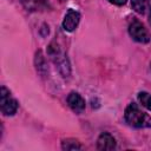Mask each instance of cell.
<instances>
[{"label":"cell","mask_w":151,"mask_h":151,"mask_svg":"<svg viewBox=\"0 0 151 151\" xmlns=\"http://www.w3.org/2000/svg\"><path fill=\"white\" fill-rule=\"evenodd\" d=\"M125 120L133 127H151V117L143 112L137 104H130L125 109Z\"/></svg>","instance_id":"6da1fadb"},{"label":"cell","mask_w":151,"mask_h":151,"mask_svg":"<svg viewBox=\"0 0 151 151\" xmlns=\"http://www.w3.org/2000/svg\"><path fill=\"white\" fill-rule=\"evenodd\" d=\"M0 97H1V100H0L1 112L5 116H13L18 110V101L14 98H12L9 91L5 86H1Z\"/></svg>","instance_id":"7a4b0ae2"},{"label":"cell","mask_w":151,"mask_h":151,"mask_svg":"<svg viewBox=\"0 0 151 151\" xmlns=\"http://www.w3.org/2000/svg\"><path fill=\"white\" fill-rule=\"evenodd\" d=\"M129 33H130V35L132 37V39L136 40V41H138V42L146 44V42H149V40H150V35H149L146 28H145L144 25H143L140 21H138L137 19H134V20L130 24V26H129Z\"/></svg>","instance_id":"3957f363"},{"label":"cell","mask_w":151,"mask_h":151,"mask_svg":"<svg viewBox=\"0 0 151 151\" xmlns=\"http://www.w3.org/2000/svg\"><path fill=\"white\" fill-rule=\"evenodd\" d=\"M79 21H80V14L74 9H68V12L66 13V15L63 20V27H64V29L72 32L77 28Z\"/></svg>","instance_id":"277c9868"},{"label":"cell","mask_w":151,"mask_h":151,"mask_svg":"<svg viewBox=\"0 0 151 151\" xmlns=\"http://www.w3.org/2000/svg\"><path fill=\"white\" fill-rule=\"evenodd\" d=\"M67 104L76 113H81L85 110V100L77 92H71L67 97Z\"/></svg>","instance_id":"5b68a950"},{"label":"cell","mask_w":151,"mask_h":151,"mask_svg":"<svg viewBox=\"0 0 151 151\" xmlns=\"http://www.w3.org/2000/svg\"><path fill=\"white\" fill-rule=\"evenodd\" d=\"M116 147V139L107 132H104L99 136L97 140V149L98 150H113Z\"/></svg>","instance_id":"8992f818"},{"label":"cell","mask_w":151,"mask_h":151,"mask_svg":"<svg viewBox=\"0 0 151 151\" xmlns=\"http://www.w3.org/2000/svg\"><path fill=\"white\" fill-rule=\"evenodd\" d=\"M24 7L29 12H35L45 8L46 1L45 0H21Z\"/></svg>","instance_id":"52a82bcc"},{"label":"cell","mask_w":151,"mask_h":151,"mask_svg":"<svg viewBox=\"0 0 151 151\" xmlns=\"http://www.w3.org/2000/svg\"><path fill=\"white\" fill-rule=\"evenodd\" d=\"M132 8L140 14H144L150 8V0H131Z\"/></svg>","instance_id":"ba28073f"},{"label":"cell","mask_w":151,"mask_h":151,"mask_svg":"<svg viewBox=\"0 0 151 151\" xmlns=\"http://www.w3.org/2000/svg\"><path fill=\"white\" fill-rule=\"evenodd\" d=\"M61 147L64 150H80L81 145L76 139H64L61 143Z\"/></svg>","instance_id":"9c48e42d"},{"label":"cell","mask_w":151,"mask_h":151,"mask_svg":"<svg viewBox=\"0 0 151 151\" xmlns=\"http://www.w3.org/2000/svg\"><path fill=\"white\" fill-rule=\"evenodd\" d=\"M138 100L144 107L151 111V94H149L147 92H139Z\"/></svg>","instance_id":"30bf717a"},{"label":"cell","mask_w":151,"mask_h":151,"mask_svg":"<svg viewBox=\"0 0 151 151\" xmlns=\"http://www.w3.org/2000/svg\"><path fill=\"white\" fill-rule=\"evenodd\" d=\"M35 65H37V70L39 72H41L42 70H46V65H45V59L41 54V51H39L37 53V57H35Z\"/></svg>","instance_id":"8fae6325"},{"label":"cell","mask_w":151,"mask_h":151,"mask_svg":"<svg viewBox=\"0 0 151 151\" xmlns=\"http://www.w3.org/2000/svg\"><path fill=\"white\" fill-rule=\"evenodd\" d=\"M111 4H114V5H124L126 2V0H109Z\"/></svg>","instance_id":"7c38bea8"},{"label":"cell","mask_w":151,"mask_h":151,"mask_svg":"<svg viewBox=\"0 0 151 151\" xmlns=\"http://www.w3.org/2000/svg\"><path fill=\"white\" fill-rule=\"evenodd\" d=\"M149 21H150V24H151V11H150V14H149Z\"/></svg>","instance_id":"4fadbf2b"},{"label":"cell","mask_w":151,"mask_h":151,"mask_svg":"<svg viewBox=\"0 0 151 151\" xmlns=\"http://www.w3.org/2000/svg\"><path fill=\"white\" fill-rule=\"evenodd\" d=\"M61 1H63V0H61Z\"/></svg>","instance_id":"5bb4252c"}]
</instances>
